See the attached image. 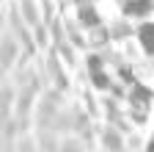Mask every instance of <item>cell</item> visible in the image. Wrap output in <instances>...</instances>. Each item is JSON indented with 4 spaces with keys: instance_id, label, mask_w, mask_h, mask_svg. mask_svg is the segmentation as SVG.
<instances>
[{
    "instance_id": "8",
    "label": "cell",
    "mask_w": 154,
    "mask_h": 152,
    "mask_svg": "<svg viewBox=\"0 0 154 152\" xmlns=\"http://www.w3.org/2000/svg\"><path fill=\"white\" fill-rule=\"evenodd\" d=\"M138 36H140V42H143V47H146L149 53H154V25H143Z\"/></svg>"
},
{
    "instance_id": "12",
    "label": "cell",
    "mask_w": 154,
    "mask_h": 152,
    "mask_svg": "<svg viewBox=\"0 0 154 152\" xmlns=\"http://www.w3.org/2000/svg\"><path fill=\"white\" fill-rule=\"evenodd\" d=\"M42 6H44V20L50 22L52 20V0H42Z\"/></svg>"
},
{
    "instance_id": "4",
    "label": "cell",
    "mask_w": 154,
    "mask_h": 152,
    "mask_svg": "<svg viewBox=\"0 0 154 152\" xmlns=\"http://www.w3.org/2000/svg\"><path fill=\"white\" fill-rule=\"evenodd\" d=\"M88 64L94 66V86H99V89H107L105 72H102V58H99V55H94V58H88Z\"/></svg>"
},
{
    "instance_id": "14",
    "label": "cell",
    "mask_w": 154,
    "mask_h": 152,
    "mask_svg": "<svg viewBox=\"0 0 154 152\" xmlns=\"http://www.w3.org/2000/svg\"><path fill=\"white\" fill-rule=\"evenodd\" d=\"M113 36H127V25H116V31H113Z\"/></svg>"
},
{
    "instance_id": "11",
    "label": "cell",
    "mask_w": 154,
    "mask_h": 152,
    "mask_svg": "<svg viewBox=\"0 0 154 152\" xmlns=\"http://www.w3.org/2000/svg\"><path fill=\"white\" fill-rule=\"evenodd\" d=\"M52 42L63 44V28H61V22H52Z\"/></svg>"
},
{
    "instance_id": "15",
    "label": "cell",
    "mask_w": 154,
    "mask_h": 152,
    "mask_svg": "<svg viewBox=\"0 0 154 152\" xmlns=\"http://www.w3.org/2000/svg\"><path fill=\"white\" fill-rule=\"evenodd\" d=\"M77 3H85V0H77Z\"/></svg>"
},
{
    "instance_id": "9",
    "label": "cell",
    "mask_w": 154,
    "mask_h": 152,
    "mask_svg": "<svg viewBox=\"0 0 154 152\" xmlns=\"http://www.w3.org/2000/svg\"><path fill=\"white\" fill-rule=\"evenodd\" d=\"M14 102V89L11 86H0V111H8Z\"/></svg>"
},
{
    "instance_id": "10",
    "label": "cell",
    "mask_w": 154,
    "mask_h": 152,
    "mask_svg": "<svg viewBox=\"0 0 154 152\" xmlns=\"http://www.w3.org/2000/svg\"><path fill=\"white\" fill-rule=\"evenodd\" d=\"M80 20L91 28V25H99V17H96V11H94V6H83L80 8Z\"/></svg>"
},
{
    "instance_id": "1",
    "label": "cell",
    "mask_w": 154,
    "mask_h": 152,
    "mask_svg": "<svg viewBox=\"0 0 154 152\" xmlns=\"http://www.w3.org/2000/svg\"><path fill=\"white\" fill-rule=\"evenodd\" d=\"M8 22H11V28H14V39L25 47V58H28V55H33V53H36V42L30 39V31L25 28L28 22H25V25L19 22V14H17V11H11V14H8Z\"/></svg>"
},
{
    "instance_id": "2",
    "label": "cell",
    "mask_w": 154,
    "mask_h": 152,
    "mask_svg": "<svg viewBox=\"0 0 154 152\" xmlns=\"http://www.w3.org/2000/svg\"><path fill=\"white\" fill-rule=\"evenodd\" d=\"M17 61V39L14 36H3L0 39V66H11Z\"/></svg>"
},
{
    "instance_id": "6",
    "label": "cell",
    "mask_w": 154,
    "mask_h": 152,
    "mask_svg": "<svg viewBox=\"0 0 154 152\" xmlns=\"http://www.w3.org/2000/svg\"><path fill=\"white\" fill-rule=\"evenodd\" d=\"M22 17H25V22L30 28L38 25V14H36V6H33V0H22Z\"/></svg>"
},
{
    "instance_id": "7",
    "label": "cell",
    "mask_w": 154,
    "mask_h": 152,
    "mask_svg": "<svg viewBox=\"0 0 154 152\" xmlns=\"http://www.w3.org/2000/svg\"><path fill=\"white\" fill-rule=\"evenodd\" d=\"M47 66H50V72H52V80H55V86H58V89H66V80H63V72H61V66H58L55 55H50V58H47Z\"/></svg>"
},
{
    "instance_id": "3",
    "label": "cell",
    "mask_w": 154,
    "mask_h": 152,
    "mask_svg": "<svg viewBox=\"0 0 154 152\" xmlns=\"http://www.w3.org/2000/svg\"><path fill=\"white\" fill-rule=\"evenodd\" d=\"M124 11L129 17H143V14L151 11V3H149V0H129V3L124 6Z\"/></svg>"
},
{
    "instance_id": "13",
    "label": "cell",
    "mask_w": 154,
    "mask_h": 152,
    "mask_svg": "<svg viewBox=\"0 0 154 152\" xmlns=\"http://www.w3.org/2000/svg\"><path fill=\"white\" fill-rule=\"evenodd\" d=\"M107 39V33H102V28H96V33H94V44H102Z\"/></svg>"
},
{
    "instance_id": "5",
    "label": "cell",
    "mask_w": 154,
    "mask_h": 152,
    "mask_svg": "<svg viewBox=\"0 0 154 152\" xmlns=\"http://www.w3.org/2000/svg\"><path fill=\"white\" fill-rule=\"evenodd\" d=\"M102 144H105L107 149H121V147H124V144H121V133L113 130V127H107V130L102 133Z\"/></svg>"
}]
</instances>
